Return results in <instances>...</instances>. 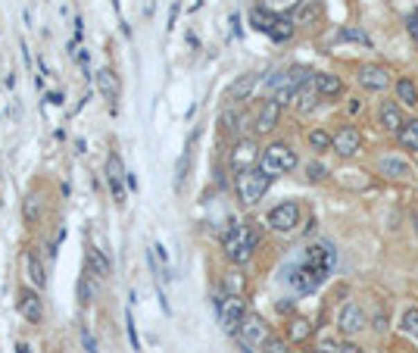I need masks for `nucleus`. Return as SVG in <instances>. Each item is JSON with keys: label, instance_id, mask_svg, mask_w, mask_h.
<instances>
[{"label": "nucleus", "instance_id": "41", "mask_svg": "<svg viewBox=\"0 0 418 353\" xmlns=\"http://www.w3.org/2000/svg\"><path fill=\"white\" fill-rule=\"evenodd\" d=\"M337 353H362V350L356 344H340V350H337Z\"/></svg>", "mask_w": 418, "mask_h": 353}, {"label": "nucleus", "instance_id": "39", "mask_svg": "<svg viewBox=\"0 0 418 353\" xmlns=\"http://www.w3.org/2000/svg\"><path fill=\"white\" fill-rule=\"evenodd\" d=\"M128 341H131V347H134V350H141V341H137V332H134V319H131V313H128Z\"/></svg>", "mask_w": 418, "mask_h": 353}, {"label": "nucleus", "instance_id": "17", "mask_svg": "<svg viewBox=\"0 0 418 353\" xmlns=\"http://www.w3.org/2000/svg\"><path fill=\"white\" fill-rule=\"evenodd\" d=\"M241 341L243 344H262V341L268 338V325H265V319H262V316H250L247 313V319H243V325H241Z\"/></svg>", "mask_w": 418, "mask_h": 353}, {"label": "nucleus", "instance_id": "4", "mask_svg": "<svg viewBox=\"0 0 418 353\" xmlns=\"http://www.w3.org/2000/svg\"><path fill=\"white\" fill-rule=\"evenodd\" d=\"M218 313V322H222V328L228 334H237L243 325V319H247V300H243L241 294H228L222 297V303L216 307Z\"/></svg>", "mask_w": 418, "mask_h": 353}, {"label": "nucleus", "instance_id": "6", "mask_svg": "<svg viewBox=\"0 0 418 353\" xmlns=\"http://www.w3.org/2000/svg\"><path fill=\"white\" fill-rule=\"evenodd\" d=\"M106 184H110V194L116 200V207H125V191H128V172L122 166V157L116 150H110L106 157Z\"/></svg>", "mask_w": 418, "mask_h": 353}, {"label": "nucleus", "instance_id": "42", "mask_svg": "<svg viewBox=\"0 0 418 353\" xmlns=\"http://www.w3.org/2000/svg\"><path fill=\"white\" fill-rule=\"evenodd\" d=\"M47 103H53V107H62V94H47Z\"/></svg>", "mask_w": 418, "mask_h": 353}, {"label": "nucleus", "instance_id": "24", "mask_svg": "<svg viewBox=\"0 0 418 353\" xmlns=\"http://www.w3.org/2000/svg\"><path fill=\"white\" fill-rule=\"evenodd\" d=\"M312 332H315V325H312L309 319H303V316H297V319H290V325H287V341H290V344L309 341Z\"/></svg>", "mask_w": 418, "mask_h": 353}, {"label": "nucleus", "instance_id": "23", "mask_svg": "<svg viewBox=\"0 0 418 353\" xmlns=\"http://www.w3.org/2000/svg\"><path fill=\"white\" fill-rule=\"evenodd\" d=\"M318 101H322V94H318V88H315V82H312V78L297 91V97H293V103H297L299 113H309V110L315 107Z\"/></svg>", "mask_w": 418, "mask_h": 353}, {"label": "nucleus", "instance_id": "40", "mask_svg": "<svg viewBox=\"0 0 418 353\" xmlns=\"http://www.w3.org/2000/svg\"><path fill=\"white\" fill-rule=\"evenodd\" d=\"M318 350H324V353H337V350H340V347H337L334 341H324V344L318 347Z\"/></svg>", "mask_w": 418, "mask_h": 353}, {"label": "nucleus", "instance_id": "29", "mask_svg": "<svg viewBox=\"0 0 418 353\" xmlns=\"http://www.w3.org/2000/svg\"><path fill=\"white\" fill-rule=\"evenodd\" d=\"M22 216L28 225H35L37 219H41V194H28L22 203Z\"/></svg>", "mask_w": 418, "mask_h": 353}, {"label": "nucleus", "instance_id": "36", "mask_svg": "<svg viewBox=\"0 0 418 353\" xmlns=\"http://www.w3.org/2000/svg\"><path fill=\"white\" fill-rule=\"evenodd\" d=\"M306 175H309V182H324V178H328V169H324L322 163H315V160H312V163L306 166Z\"/></svg>", "mask_w": 418, "mask_h": 353}, {"label": "nucleus", "instance_id": "5", "mask_svg": "<svg viewBox=\"0 0 418 353\" xmlns=\"http://www.w3.org/2000/svg\"><path fill=\"white\" fill-rule=\"evenodd\" d=\"M328 275H331L328 269H315V266L299 263V266H293V269H290L287 282H290V288L297 291V294H312L315 288H322Z\"/></svg>", "mask_w": 418, "mask_h": 353}, {"label": "nucleus", "instance_id": "19", "mask_svg": "<svg viewBox=\"0 0 418 353\" xmlns=\"http://www.w3.org/2000/svg\"><path fill=\"white\" fill-rule=\"evenodd\" d=\"M94 85H97V91H100V97H103L110 107H116L119 103V78H116V72L106 66V69H100L97 76H94Z\"/></svg>", "mask_w": 418, "mask_h": 353}, {"label": "nucleus", "instance_id": "15", "mask_svg": "<svg viewBox=\"0 0 418 353\" xmlns=\"http://www.w3.org/2000/svg\"><path fill=\"white\" fill-rule=\"evenodd\" d=\"M281 110H284V107H281L275 97L262 103L259 113H256V132H259V135L275 132V128H278V122H281Z\"/></svg>", "mask_w": 418, "mask_h": 353}, {"label": "nucleus", "instance_id": "44", "mask_svg": "<svg viewBox=\"0 0 418 353\" xmlns=\"http://www.w3.org/2000/svg\"><path fill=\"white\" fill-rule=\"evenodd\" d=\"M241 353H250V344H241Z\"/></svg>", "mask_w": 418, "mask_h": 353}, {"label": "nucleus", "instance_id": "1", "mask_svg": "<svg viewBox=\"0 0 418 353\" xmlns=\"http://www.w3.org/2000/svg\"><path fill=\"white\" fill-rule=\"evenodd\" d=\"M256 247H259V232H256L253 225H237V222H234V225L222 234L225 257H228L231 263H237V266L250 263L253 253H256Z\"/></svg>", "mask_w": 418, "mask_h": 353}, {"label": "nucleus", "instance_id": "16", "mask_svg": "<svg viewBox=\"0 0 418 353\" xmlns=\"http://www.w3.org/2000/svg\"><path fill=\"white\" fill-rule=\"evenodd\" d=\"M359 85L365 91L390 88V69H384V66H362V69H359Z\"/></svg>", "mask_w": 418, "mask_h": 353}, {"label": "nucleus", "instance_id": "27", "mask_svg": "<svg viewBox=\"0 0 418 353\" xmlns=\"http://www.w3.org/2000/svg\"><path fill=\"white\" fill-rule=\"evenodd\" d=\"M306 141H309V147L315 153H322V150H331V144H334V135H328L324 128H312V132L306 135Z\"/></svg>", "mask_w": 418, "mask_h": 353}, {"label": "nucleus", "instance_id": "20", "mask_svg": "<svg viewBox=\"0 0 418 353\" xmlns=\"http://www.w3.org/2000/svg\"><path fill=\"white\" fill-rule=\"evenodd\" d=\"M315 88H318V94H322V101H328V97H340L343 94V82H340V76H331V72H315Z\"/></svg>", "mask_w": 418, "mask_h": 353}, {"label": "nucleus", "instance_id": "37", "mask_svg": "<svg viewBox=\"0 0 418 353\" xmlns=\"http://www.w3.org/2000/svg\"><path fill=\"white\" fill-rule=\"evenodd\" d=\"M81 344H85L87 353H100L97 350V341H94V334H91V328H87V325H81Z\"/></svg>", "mask_w": 418, "mask_h": 353}, {"label": "nucleus", "instance_id": "46", "mask_svg": "<svg viewBox=\"0 0 418 353\" xmlns=\"http://www.w3.org/2000/svg\"><path fill=\"white\" fill-rule=\"evenodd\" d=\"M315 353H324V350H315Z\"/></svg>", "mask_w": 418, "mask_h": 353}, {"label": "nucleus", "instance_id": "33", "mask_svg": "<svg viewBox=\"0 0 418 353\" xmlns=\"http://www.w3.org/2000/svg\"><path fill=\"white\" fill-rule=\"evenodd\" d=\"M403 332L412 334V338H418V307H412L403 313Z\"/></svg>", "mask_w": 418, "mask_h": 353}, {"label": "nucleus", "instance_id": "22", "mask_svg": "<svg viewBox=\"0 0 418 353\" xmlns=\"http://www.w3.org/2000/svg\"><path fill=\"white\" fill-rule=\"evenodd\" d=\"M256 82H259V76L256 72H247V76H241L234 85L228 88V101H247L250 94H253Z\"/></svg>", "mask_w": 418, "mask_h": 353}, {"label": "nucleus", "instance_id": "9", "mask_svg": "<svg viewBox=\"0 0 418 353\" xmlns=\"http://www.w3.org/2000/svg\"><path fill=\"white\" fill-rule=\"evenodd\" d=\"M16 309H19V316H22L25 322L37 325V322L44 319V300H41V291H37V288H22V291L16 294Z\"/></svg>", "mask_w": 418, "mask_h": 353}, {"label": "nucleus", "instance_id": "28", "mask_svg": "<svg viewBox=\"0 0 418 353\" xmlns=\"http://www.w3.org/2000/svg\"><path fill=\"white\" fill-rule=\"evenodd\" d=\"M293 35V19H287V16H278L272 26V32H268V38L272 41H290Z\"/></svg>", "mask_w": 418, "mask_h": 353}, {"label": "nucleus", "instance_id": "2", "mask_svg": "<svg viewBox=\"0 0 418 353\" xmlns=\"http://www.w3.org/2000/svg\"><path fill=\"white\" fill-rule=\"evenodd\" d=\"M272 182H275L272 172H265L262 166H253V169L237 175L234 188H237V197H241L243 207H253V203H259L262 197H265V191L272 188Z\"/></svg>", "mask_w": 418, "mask_h": 353}, {"label": "nucleus", "instance_id": "10", "mask_svg": "<svg viewBox=\"0 0 418 353\" xmlns=\"http://www.w3.org/2000/svg\"><path fill=\"white\" fill-rule=\"evenodd\" d=\"M331 150H334L337 157H343V160L356 157V153L362 150V132L356 126H343L340 132L334 135V144H331Z\"/></svg>", "mask_w": 418, "mask_h": 353}, {"label": "nucleus", "instance_id": "31", "mask_svg": "<svg viewBox=\"0 0 418 353\" xmlns=\"http://www.w3.org/2000/svg\"><path fill=\"white\" fill-rule=\"evenodd\" d=\"M399 141H403L409 150H418V119L406 122V126L399 128Z\"/></svg>", "mask_w": 418, "mask_h": 353}, {"label": "nucleus", "instance_id": "18", "mask_svg": "<svg viewBox=\"0 0 418 353\" xmlns=\"http://www.w3.org/2000/svg\"><path fill=\"white\" fill-rule=\"evenodd\" d=\"M22 263H25V278H28V284H31V288H37V291H44V288H47V269H44L41 257H37L35 250H25Z\"/></svg>", "mask_w": 418, "mask_h": 353}, {"label": "nucleus", "instance_id": "14", "mask_svg": "<svg viewBox=\"0 0 418 353\" xmlns=\"http://www.w3.org/2000/svg\"><path fill=\"white\" fill-rule=\"evenodd\" d=\"M378 122H381V128H384V132L399 135V128L406 126L403 107H399L397 101H384V103H381V110H378Z\"/></svg>", "mask_w": 418, "mask_h": 353}, {"label": "nucleus", "instance_id": "26", "mask_svg": "<svg viewBox=\"0 0 418 353\" xmlns=\"http://www.w3.org/2000/svg\"><path fill=\"white\" fill-rule=\"evenodd\" d=\"M397 101L406 103V107H415L418 103V85L412 78H399L397 82Z\"/></svg>", "mask_w": 418, "mask_h": 353}, {"label": "nucleus", "instance_id": "12", "mask_svg": "<svg viewBox=\"0 0 418 353\" xmlns=\"http://www.w3.org/2000/svg\"><path fill=\"white\" fill-rule=\"evenodd\" d=\"M85 269L91 272L94 278H100V282H106V278L112 275V263H110V257H106V253L100 250L97 244H87V247H85Z\"/></svg>", "mask_w": 418, "mask_h": 353}, {"label": "nucleus", "instance_id": "43", "mask_svg": "<svg viewBox=\"0 0 418 353\" xmlns=\"http://www.w3.org/2000/svg\"><path fill=\"white\" fill-rule=\"evenodd\" d=\"M359 107H362V103H359V101H356V97H353V101H349V103H347V110H349V113H359Z\"/></svg>", "mask_w": 418, "mask_h": 353}, {"label": "nucleus", "instance_id": "38", "mask_svg": "<svg viewBox=\"0 0 418 353\" xmlns=\"http://www.w3.org/2000/svg\"><path fill=\"white\" fill-rule=\"evenodd\" d=\"M406 28H409V35L418 41V10H415V13L406 16Z\"/></svg>", "mask_w": 418, "mask_h": 353}, {"label": "nucleus", "instance_id": "34", "mask_svg": "<svg viewBox=\"0 0 418 353\" xmlns=\"http://www.w3.org/2000/svg\"><path fill=\"white\" fill-rule=\"evenodd\" d=\"M337 38H340V41H356V44H362V47H372V38H368L365 32H359V28H343Z\"/></svg>", "mask_w": 418, "mask_h": 353}, {"label": "nucleus", "instance_id": "21", "mask_svg": "<svg viewBox=\"0 0 418 353\" xmlns=\"http://www.w3.org/2000/svg\"><path fill=\"white\" fill-rule=\"evenodd\" d=\"M378 172L384 178H409L412 175V169H409V163H403V160L399 157H381L378 160Z\"/></svg>", "mask_w": 418, "mask_h": 353}, {"label": "nucleus", "instance_id": "8", "mask_svg": "<svg viewBox=\"0 0 418 353\" xmlns=\"http://www.w3.org/2000/svg\"><path fill=\"white\" fill-rule=\"evenodd\" d=\"M299 216H303L299 213V203L284 200V203H278V207H272V213H268V228L287 234V232H293V228L299 225Z\"/></svg>", "mask_w": 418, "mask_h": 353}, {"label": "nucleus", "instance_id": "35", "mask_svg": "<svg viewBox=\"0 0 418 353\" xmlns=\"http://www.w3.org/2000/svg\"><path fill=\"white\" fill-rule=\"evenodd\" d=\"M241 116H237V113H231V110H225V113H222V128H225V132H231V135H237V132H241Z\"/></svg>", "mask_w": 418, "mask_h": 353}, {"label": "nucleus", "instance_id": "32", "mask_svg": "<svg viewBox=\"0 0 418 353\" xmlns=\"http://www.w3.org/2000/svg\"><path fill=\"white\" fill-rule=\"evenodd\" d=\"M262 353H290V341L278 338V334H268L262 341Z\"/></svg>", "mask_w": 418, "mask_h": 353}, {"label": "nucleus", "instance_id": "13", "mask_svg": "<svg viewBox=\"0 0 418 353\" xmlns=\"http://www.w3.org/2000/svg\"><path fill=\"white\" fill-rule=\"evenodd\" d=\"M303 263L331 272V269H334V263H337V253H334V247H331V244H309V247H306V253H303Z\"/></svg>", "mask_w": 418, "mask_h": 353}, {"label": "nucleus", "instance_id": "3", "mask_svg": "<svg viewBox=\"0 0 418 353\" xmlns=\"http://www.w3.org/2000/svg\"><path fill=\"white\" fill-rule=\"evenodd\" d=\"M297 150H293L290 144H284V141H275V144H268L265 150H262L259 157V166L265 172H272V175H284V172H293L297 169Z\"/></svg>", "mask_w": 418, "mask_h": 353}, {"label": "nucleus", "instance_id": "45", "mask_svg": "<svg viewBox=\"0 0 418 353\" xmlns=\"http://www.w3.org/2000/svg\"><path fill=\"white\" fill-rule=\"evenodd\" d=\"M19 353H28V347H25V344H22V347H19Z\"/></svg>", "mask_w": 418, "mask_h": 353}, {"label": "nucleus", "instance_id": "7", "mask_svg": "<svg viewBox=\"0 0 418 353\" xmlns=\"http://www.w3.org/2000/svg\"><path fill=\"white\" fill-rule=\"evenodd\" d=\"M259 157H262L259 144H256L253 138H241L234 144V150H231V157H228L231 172H234V175H241V172L253 169V166H259Z\"/></svg>", "mask_w": 418, "mask_h": 353}, {"label": "nucleus", "instance_id": "30", "mask_svg": "<svg viewBox=\"0 0 418 353\" xmlns=\"http://www.w3.org/2000/svg\"><path fill=\"white\" fill-rule=\"evenodd\" d=\"M97 282H100V278H94L87 269L81 272V282H78V297H81V303H91L94 291H97Z\"/></svg>", "mask_w": 418, "mask_h": 353}, {"label": "nucleus", "instance_id": "25", "mask_svg": "<svg viewBox=\"0 0 418 353\" xmlns=\"http://www.w3.org/2000/svg\"><path fill=\"white\" fill-rule=\"evenodd\" d=\"M275 19H278V13H272V10H265V7H256L253 13H250V22H253V28L256 32H272V26H275Z\"/></svg>", "mask_w": 418, "mask_h": 353}, {"label": "nucleus", "instance_id": "11", "mask_svg": "<svg viewBox=\"0 0 418 353\" xmlns=\"http://www.w3.org/2000/svg\"><path fill=\"white\" fill-rule=\"evenodd\" d=\"M362 328H365V309H362L359 303H347V307L340 309V316H337V332L353 338Z\"/></svg>", "mask_w": 418, "mask_h": 353}]
</instances>
